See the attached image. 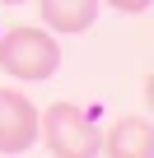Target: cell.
Segmentation results:
<instances>
[{
    "label": "cell",
    "mask_w": 154,
    "mask_h": 158,
    "mask_svg": "<svg viewBox=\"0 0 154 158\" xmlns=\"http://www.w3.org/2000/svg\"><path fill=\"white\" fill-rule=\"evenodd\" d=\"M33 139H37V107L14 89H0V153H24Z\"/></svg>",
    "instance_id": "3"
},
{
    "label": "cell",
    "mask_w": 154,
    "mask_h": 158,
    "mask_svg": "<svg viewBox=\"0 0 154 158\" xmlns=\"http://www.w3.org/2000/svg\"><path fill=\"white\" fill-rule=\"evenodd\" d=\"M112 10H121V14H140V10H149V0H108Z\"/></svg>",
    "instance_id": "6"
},
{
    "label": "cell",
    "mask_w": 154,
    "mask_h": 158,
    "mask_svg": "<svg viewBox=\"0 0 154 158\" xmlns=\"http://www.w3.org/2000/svg\"><path fill=\"white\" fill-rule=\"evenodd\" d=\"M103 153H117V158H145L149 153V121H140V116H131V121H117L112 126V135H108V144H98Z\"/></svg>",
    "instance_id": "5"
},
{
    "label": "cell",
    "mask_w": 154,
    "mask_h": 158,
    "mask_svg": "<svg viewBox=\"0 0 154 158\" xmlns=\"http://www.w3.org/2000/svg\"><path fill=\"white\" fill-rule=\"evenodd\" d=\"M42 23H51L56 33H84L98 14V0H37Z\"/></svg>",
    "instance_id": "4"
},
{
    "label": "cell",
    "mask_w": 154,
    "mask_h": 158,
    "mask_svg": "<svg viewBox=\"0 0 154 158\" xmlns=\"http://www.w3.org/2000/svg\"><path fill=\"white\" fill-rule=\"evenodd\" d=\"M0 65L14 79H51L61 65V51L51 42V33L42 28H14L0 37Z\"/></svg>",
    "instance_id": "2"
},
{
    "label": "cell",
    "mask_w": 154,
    "mask_h": 158,
    "mask_svg": "<svg viewBox=\"0 0 154 158\" xmlns=\"http://www.w3.org/2000/svg\"><path fill=\"white\" fill-rule=\"evenodd\" d=\"M5 5H19V0H5Z\"/></svg>",
    "instance_id": "7"
},
{
    "label": "cell",
    "mask_w": 154,
    "mask_h": 158,
    "mask_svg": "<svg viewBox=\"0 0 154 158\" xmlns=\"http://www.w3.org/2000/svg\"><path fill=\"white\" fill-rule=\"evenodd\" d=\"M37 135L56 158H89L98 153V130L89 126V116L75 102H56L37 116Z\"/></svg>",
    "instance_id": "1"
}]
</instances>
